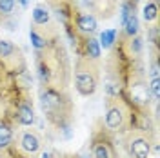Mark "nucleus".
Here are the masks:
<instances>
[{
  "mask_svg": "<svg viewBox=\"0 0 160 158\" xmlns=\"http://www.w3.org/2000/svg\"><path fill=\"white\" fill-rule=\"evenodd\" d=\"M84 6L97 20H109L118 11V0H84Z\"/></svg>",
  "mask_w": 160,
  "mask_h": 158,
  "instance_id": "10",
  "label": "nucleus"
},
{
  "mask_svg": "<svg viewBox=\"0 0 160 158\" xmlns=\"http://www.w3.org/2000/svg\"><path fill=\"white\" fill-rule=\"evenodd\" d=\"M148 42L151 44L153 49L158 51V42H160V27L158 24H151L148 27Z\"/></svg>",
  "mask_w": 160,
  "mask_h": 158,
  "instance_id": "18",
  "label": "nucleus"
},
{
  "mask_svg": "<svg viewBox=\"0 0 160 158\" xmlns=\"http://www.w3.org/2000/svg\"><path fill=\"white\" fill-rule=\"evenodd\" d=\"M118 37V31L117 29H104L100 33L98 37V44L100 47H104V49H111L113 47V44H115V40Z\"/></svg>",
  "mask_w": 160,
  "mask_h": 158,
  "instance_id": "17",
  "label": "nucleus"
},
{
  "mask_svg": "<svg viewBox=\"0 0 160 158\" xmlns=\"http://www.w3.org/2000/svg\"><path fill=\"white\" fill-rule=\"evenodd\" d=\"M135 116L129 104L122 96H106L104 100V124L113 135H124L135 127Z\"/></svg>",
  "mask_w": 160,
  "mask_h": 158,
  "instance_id": "3",
  "label": "nucleus"
},
{
  "mask_svg": "<svg viewBox=\"0 0 160 158\" xmlns=\"http://www.w3.org/2000/svg\"><path fill=\"white\" fill-rule=\"evenodd\" d=\"M142 18L146 24H157L158 22V2L157 0H148L142 9Z\"/></svg>",
  "mask_w": 160,
  "mask_h": 158,
  "instance_id": "15",
  "label": "nucleus"
},
{
  "mask_svg": "<svg viewBox=\"0 0 160 158\" xmlns=\"http://www.w3.org/2000/svg\"><path fill=\"white\" fill-rule=\"evenodd\" d=\"M51 158H60V153H51Z\"/></svg>",
  "mask_w": 160,
  "mask_h": 158,
  "instance_id": "22",
  "label": "nucleus"
},
{
  "mask_svg": "<svg viewBox=\"0 0 160 158\" xmlns=\"http://www.w3.org/2000/svg\"><path fill=\"white\" fill-rule=\"evenodd\" d=\"M0 66L11 77L20 73V71L28 69L26 57H24L22 49H20L15 42L0 38Z\"/></svg>",
  "mask_w": 160,
  "mask_h": 158,
  "instance_id": "7",
  "label": "nucleus"
},
{
  "mask_svg": "<svg viewBox=\"0 0 160 158\" xmlns=\"http://www.w3.org/2000/svg\"><path fill=\"white\" fill-rule=\"evenodd\" d=\"M17 7H18L17 0H0V24H4L6 20L15 18Z\"/></svg>",
  "mask_w": 160,
  "mask_h": 158,
  "instance_id": "16",
  "label": "nucleus"
},
{
  "mask_svg": "<svg viewBox=\"0 0 160 158\" xmlns=\"http://www.w3.org/2000/svg\"><path fill=\"white\" fill-rule=\"evenodd\" d=\"M60 158H80L78 155H64V153H60Z\"/></svg>",
  "mask_w": 160,
  "mask_h": 158,
  "instance_id": "20",
  "label": "nucleus"
},
{
  "mask_svg": "<svg viewBox=\"0 0 160 158\" xmlns=\"http://www.w3.org/2000/svg\"><path fill=\"white\" fill-rule=\"evenodd\" d=\"M17 147L28 155V156H37L42 151V138L35 129H24L17 135Z\"/></svg>",
  "mask_w": 160,
  "mask_h": 158,
  "instance_id": "9",
  "label": "nucleus"
},
{
  "mask_svg": "<svg viewBox=\"0 0 160 158\" xmlns=\"http://www.w3.org/2000/svg\"><path fill=\"white\" fill-rule=\"evenodd\" d=\"M31 20H33L31 24H35V26H49V24H53L49 7H46L44 4L35 6L33 7V13H31Z\"/></svg>",
  "mask_w": 160,
  "mask_h": 158,
  "instance_id": "13",
  "label": "nucleus"
},
{
  "mask_svg": "<svg viewBox=\"0 0 160 158\" xmlns=\"http://www.w3.org/2000/svg\"><path fill=\"white\" fill-rule=\"evenodd\" d=\"M122 33H124L128 38L140 35V20H138V15H137V13H129V17L126 18L124 26H122Z\"/></svg>",
  "mask_w": 160,
  "mask_h": 158,
  "instance_id": "14",
  "label": "nucleus"
},
{
  "mask_svg": "<svg viewBox=\"0 0 160 158\" xmlns=\"http://www.w3.org/2000/svg\"><path fill=\"white\" fill-rule=\"evenodd\" d=\"M102 78V60L77 57L73 67V84L80 96H93Z\"/></svg>",
  "mask_w": 160,
  "mask_h": 158,
  "instance_id": "4",
  "label": "nucleus"
},
{
  "mask_svg": "<svg viewBox=\"0 0 160 158\" xmlns=\"http://www.w3.org/2000/svg\"><path fill=\"white\" fill-rule=\"evenodd\" d=\"M40 158H51V153L44 151V153H40Z\"/></svg>",
  "mask_w": 160,
  "mask_h": 158,
  "instance_id": "21",
  "label": "nucleus"
},
{
  "mask_svg": "<svg viewBox=\"0 0 160 158\" xmlns=\"http://www.w3.org/2000/svg\"><path fill=\"white\" fill-rule=\"evenodd\" d=\"M155 133H146L140 129H129L128 133L120 135L122 136V146L126 149L129 158H151L153 149L157 147V144L153 142Z\"/></svg>",
  "mask_w": 160,
  "mask_h": 158,
  "instance_id": "6",
  "label": "nucleus"
},
{
  "mask_svg": "<svg viewBox=\"0 0 160 158\" xmlns=\"http://www.w3.org/2000/svg\"><path fill=\"white\" fill-rule=\"evenodd\" d=\"M17 2H18L20 7H28V4H29V0H17Z\"/></svg>",
  "mask_w": 160,
  "mask_h": 158,
  "instance_id": "19",
  "label": "nucleus"
},
{
  "mask_svg": "<svg viewBox=\"0 0 160 158\" xmlns=\"http://www.w3.org/2000/svg\"><path fill=\"white\" fill-rule=\"evenodd\" d=\"M38 100L46 122L57 131H62L64 136L68 138L71 135V124L75 116V104L71 100L69 91L40 86Z\"/></svg>",
  "mask_w": 160,
  "mask_h": 158,
  "instance_id": "2",
  "label": "nucleus"
},
{
  "mask_svg": "<svg viewBox=\"0 0 160 158\" xmlns=\"http://www.w3.org/2000/svg\"><path fill=\"white\" fill-rule=\"evenodd\" d=\"M15 127L17 124L11 120L9 115L0 116V149L8 147L15 142Z\"/></svg>",
  "mask_w": 160,
  "mask_h": 158,
  "instance_id": "12",
  "label": "nucleus"
},
{
  "mask_svg": "<svg viewBox=\"0 0 160 158\" xmlns=\"http://www.w3.org/2000/svg\"><path fill=\"white\" fill-rule=\"evenodd\" d=\"M58 38H60V35L53 24H49V26H35V24H31L29 40L33 44V47H35V51L46 49L49 44H53L55 40H58Z\"/></svg>",
  "mask_w": 160,
  "mask_h": 158,
  "instance_id": "8",
  "label": "nucleus"
},
{
  "mask_svg": "<svg viewBox=\"0 0 160 158\" xmlns=\"http://www.w3.org/2000/svg\"><path fill=\"white\" fill-rule=\"evenodd\" d=\"M35 67L40 86L68 89L73 77V67L68 49L62 40H55L46 49L35 51Z\"/></svg>",
  "mask_w": 160,
  "mask_h": 158,
  "instance_id": "1",
  "label": "nucleus"
},
{
  "mask_svg": "<svg viewBox=\"0 0 160 158\" xmlns=\"http://www.w3.org/2000/svg\"><path fill=\"white\" fill-rule=\"evenodd\" d=\"M73 29L77 31L78 37H95V33L98 31V20L91 13L78 11L75 20H73Z\"/></svg>",
  "mask_w": 160,
  "mask_h": 158,
  "instance_id": "11",
  "label": "nucleus"
},
{
  "mask_svg": "<svg viewBox=\"0 0 160 158\" xmlns=\"http://www.w3.org/2000/svg\"><path fill=\"white\" fill-rule=\"evenodd\" d=\"M118 149L115 144V135L106 127L104 120H97L89 136V156L91 158H115Z\"/></svg>",
  "mask_w": 160,
  "mask_h": 158,
  "instance_id": "5",
  "label": "nucleus"
}]
</instances>
